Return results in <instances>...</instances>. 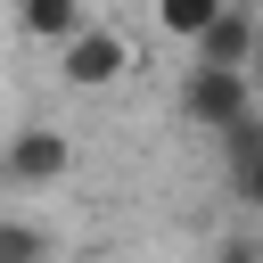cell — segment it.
<instances>
[{
	"label": "cell",
	"mask_w": 263,
	"mask_h": 263,
	"mask_svg": "<svg viewBox=\"0 0 263 263\" xmlns=\"http://www.w3.org/2000/svg\"><path fill=\"white\" fill-rule=\"evenodd\" d=\"M181 115H189L197 132L230 140V132L255 115V82H247V74H222V66H189V74H181Z\"/></svg>",
	"instance_id": "cell-1"
},
{
	"label": "cell",
	"mask_w": 263,
	"mask_h": 263,
	"mask_svg": "<svg viewBox=\"0 0 263 263\" xmlns=\"http://www.w3.org/2000/svg\"><path fill=\"white\" fill-rule=\"evenodd\" d=\"M74 173V140L58 123H25L8 148H0V189H49Z\"/></svg>",
	"instance_id": "cell-2"
},
{
	"label": "cell",
	"mask_w": 263,
	"mask_h": 263,
	"mask_svg": "<svg viewBox=\"0 0 263 263\" xmlns=\"http://www.w3.org/2000/svg\"><path fill=\"white\" fill-rule=\"evenodd\" d=\"M140 58H132V41L115 33V25H90V33H74L66 49H58V74L74 82V90H107V82H123Z\"/></svg>",
	"instance_id": "cell-3"
},
{
	"label": "cell",
	"mask_w": 263,
	"mask_h": 263,
	"mask_svg": "<svg viewBox=\"0 0 263 263\" xmlns=\"http://www.w3.org/2000/svg\"><path fill=\"white\" fill-rule=\"evenodd\" d=\"M255 49H263V16H238V8H230V16H222V25H214L197 49H189V66H222V74H247V66H255Z\"/></svg>",
	"instance_id": "cell-4"
},
{
	"label": "cell",
	"mask_w": 263,
	"mask_h": 263,
	"mask_svg": "<svg viewBox=\"0 0 263 263\" xmlns=\"http://www.w3.org/2000/svg\"><path fill=\"white\" fill-rule=\"evenodd\" d=\"M16 25L33 41H49V49H66L74 33H90V8L82 0H16Z\"/></svg>",
	"instance_id": "cell-5"
},
{
	"label": "cell",
	"mask_w": 263,
	"mask_h": 263,
	"mask_svg": "<svg viewBox=\"0 0 263 263\" xmlns=\"http://www.w3.org/2000/svg\"><path fill=\"white\" fill-rule=\"evenodd\" d=\"M222 16H230V0H156V25H164L173 41H189V49H197Z\"/></svg>",
	"instance_id": "cell-6"
},
{
	"label": "cell",
	"mask_w": 263,
	"mask_h": 263,
	"mask_svg": "<svg viewBox=\"0 0 263 263\" xmlns=\"http://www.w3.org/2000/svg\"><path fill=\"white\" fill-rule=\"evenodd\" d=\"M0 263H49V230L25 214H0Z\"/></svg>",
	"instance_id": "cell-7"
},
{
	"label": "cell",
	"mask_w": 263,
	"mask_h": 263,
	"mask_svg": "<svg viewBox=\"0 0 263 263\" xmlns=\"http://www.w3.org/2000/svg\"><path fill=\"white\" fill-rule=\"evenodd\" d=\"M222 164H230V181H238V173H255V164H263V107H255V115H247V123H238V132H230V140H222Z\"/></svg>",
	"instance_id": "cell-8"
},
{
	"label": "cell",
	"mask_w": 263,
	"mask_h": 263,
	"mask_svg": "<svg viewBox=\"0 0 263 263\" xmlns=\"http://www.w3.org/2000/svg\"><path fill=\"white\" fill-rule=\"evenodd\" d=\"M214 263H263V238H222Z\"/></svg>",
	"instance_id": "cell-9"
},
{
	"label": "cell",
	"mask_w": 263,
	"mask_h": 263,
	"mask_svg": "<svg viewBox=\"0 0 263 263\" xmlns=\"http://www.w3.org/2000/svg\"><path fill=\"white\" fill-rule=\"evenodd\" d=\"M230 189H238V205H255V214H263V164H255V173H238Z\"/></svg>",
	"instance_id": "cell-10"
},
{
	"label": "cell",
	"mask_w": 263,
	"mask_h": 263,
	"mask_svg": "<svg viewBox=\"0 0 263 263\" xmlns=\"http://www.w3.org/2000/svg\"><path fill=\"white\" fill-rule=\"evenodd\" d=\"M247 82H255V99H263V49H255V66H247Z\"/></svg>",
	"instance_id": "cell-11"
},
{
	"label": "cell",
	"mask_w": 263,
	"mask_h": 263,
	"mask_svg": "<svg viewBox=\"0 0 263 263\" xmlns=\"http://www.w3.org/2000/svg\"><path fill=\"white\" fill-rule=\"evenodd\" d=\"M230 8H238V16H263V0H230Z\"/></svg>",
	"instance_id": "cell-12"
}]
</instances>
